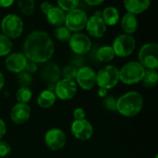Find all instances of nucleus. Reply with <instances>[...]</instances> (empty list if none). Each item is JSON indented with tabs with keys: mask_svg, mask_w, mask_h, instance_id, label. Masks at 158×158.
Returning a JSON list of instances; mask_svg holds the SVG:
<instances>
[{
	"mask_svg": "<svg viewBox=\"0 0 158 158\" xmlns=\"http://www.w3.org/2000/svg\"><path fill=\"white\" fill-rule=\"evenodd\" d=\"M56 96L54 92L50 90H44L37 97V104L42 108H50L56 103Z\"/></svg>",
	"mask_w": 158,
	"mask_h": 158,
	"instance_id": "nucleus-22",
	"label": "nucleus"
},
{
	"mask_svg": "<svg viewBox=\"0 0 158 158\" xmlns=\"http://www.w3.org/2000/svg\"><path fill=\"white\" fill-rule=\"evenodd\" d=\"M1 31L5 36L11 39H17L23 32V21L16 14H8L1 20Z\"/></svg>",
	"mask_w": 158,
	"mask_h": 158,
	"instance_id": "nucleus-4",
	"label": "nucleus"
},
{
	"mask_svg": "<svg viewBox=\"0 0 158 158\" xmlns=\"http://www.w3.org/2000/svg\"><path fill=\"white\" fill-rule=\"evenodd\" d=\"M28 63L27 57L22 53H12L7 55L5 65L8 71L12 73H20L25 70L26 65Z\"/></svg>",
	"mask_w": 158,
	"mask_h": 158,
	"instance_id": "nucleus-15",
	"label": "nucleus"
},
{
	"mask_svg": "<svg viewBox=\"0 0 158 158\" xmlns=\"http://www.w3.org/2000/svg\"><path fill=\"white\" fill-rule=\"evenodd\" d=\"M98 95L102 98H105L107 95V90L104 88H99L98 90Z\"/></svg>",
	"mask_w": 158,
	"mask_h": 158,
	"instance_id": "nucleus-40",
	"label": "nucleus"
},
{
	"mask_svg": "<svg viewBox=\"0 0 158 158\" xmlns=\"http://www.w3.org/2000/svg\"><path fill=\"white\" fill-rule=\"evenodd\" d=\"M115 53L112 46L103 45L96 51V58L101 62H109L114 59Z\"/></svg>",
	"mask_w": 158,
	"mask_h": 158,
	"instance_id": "nucleus-23",
	"label": "nucleus"
},
{
	"mask_svg": "<svg viewBox=\"0 0 158 158\" xmlns=\"http://www.w3.org/2000/svg\"><path fill=\"white\" fill-rule=\"evenodd\" d=\"M80 0H57L58 6L64 11H70L72 9L77 8Z\"/></svg>",
	"mask_w": 158,
	"mask_h": 158,
	"instance_id": "nucleus-29",
	"label": "nucleus"
},
{
	"mask_svg": "<svg viewBox=\"0 0 158 158\" xmlns=\"http://www.w3.org/2000/svg\"><path fill=\"white\" fill-rule=\"evenodd\" d=\"M15 1L16 0H0V6L4 7V8L9 7L10 6H12L14 4Z\"/></svg>",
	"mask_w": 158,
	"mask_h": 158,
	"instance_id": "nucleus-37",
	"label": "nucleus"
},
{
	"mask_svg": "<svg viewBox=\"0 0 158 158\" xmlns=\"http://www.w3.org/2000/svg\"><path fill=\"white\" fill-rule=\"evenodd\" d=\"M158 81V73L156 69H145L143 78L142 80L143 85L145 88H153L156 85Z\"/></svg>",
	"mask_w": 158,
	"mask_h": 158,
	"instance_id": "nucleus-24",
	"label": "nucleus"
},
{
	"mask_svg": "<svg viewBox=\"0 0 158 158\" xmlns=\"http://www.w3.org/2000/svg\"><path fill=\"white\" fill-rule=\"evenodd\" d=\"M66 140L64 131L57 128L50 129L44 135V143L53 151L62 149L66 144Z\"/></svg>",
	"mask_w": 158,
	"mask_h": 158,
	"instance_id": "nucleus-12",
	"label": "nucleus"
},
{
	"mask_svg": "<svg viewBox=\"0 0 158 158\" xmlns=\"http://www.w3.org/2000/svg\"><path fill=\"white\" fill-rule=\"evenodd\" d=\"M87 19V14L82 9L75 8L66 14L64 23L70 31L79 32L85 28Z\"/></svg>",
	"mask_w": 158,
	"mask_h": 158,
	"instance_id": "nucleus-8",
	"label": "nucleus"
},
{
	"mask_svg": "<svg viewBox=\"0 0 158 158\" xmlns=\"http://www.w3.org/2000/svg\"><path fill=\"white\" fill-rule=\"evenodd\" d=\"M31 116V108L28 104L18 103L16 104L10 112V118L15 124L25 123Z\"/></svg>",
	"mask_w": 158,
	"mask_h": 158,
	"instance_id": "nucleus-16",
	"label": "nucleus"
},
{
	"mask_svg": "<svg viewBox=\"0 0 158 158\" xmlns=\"http://www.w3.org/2000/svg\"><path fill=\"white\" fill-rule=\"evenodd\" d=\"M152 0H123L127 12L137 15L146 11L151 6Z\"/></svg>",
	"mask_w": 158,
	"mask_h": 158,
	"instance_id": "nucleus-17",
	"label": "nucleus"
},
{
	"mask_svg": "<svg viewBox=\"0 0 158 158\" xmlns=\"http://www.w3.org/2000/svg\"><path fill=\"white\" fill-rule=\"evenodd\" d=\"M18 6L25 16H31L35 10V0H18Z\"/></svg>",
	"mask_w": 158,
	"mask_h": 158,
	"instance_id": "nucleus-25",
	"label": "nucleus"
},
{
	"mask_svg": "<svg viewBox=\"0 0 158 158\" xmlns=\"http://www.w3.org/2000/svg\"><path fill=\"white\" fill-rule=\"evenodd\" d=\"M47 21L56 27L61 26L65 22L66 13L63 9H61L59 6H54L45 14Z\"/></svg>",
	"mask_w": 158,
	"mask_h": 158,
	"instance_id": "nucleus-20",
	"label": "nucleus"
},
{
	"mask_svg": "<svg viewBox=\"0 0 158 158\" xmlns=\"http://www.w3.org/2000/svg\"><path fill=\"white\" fill-rule=\"evenodd\" d=\"M77 70L78 69L75 66H66L62 70V74L65 77L64 79H69V80L76 79Z\"/></svg>",
	"mask_w": 158,
	"mask_h": 158,
	"instance_id": "nucleus-31",
	"label": "nucleus"
},
{
	"mask_svg": "<svg viewBox=\"0 0 158 158\" xmlns=\"http://www.w3.org/2000/svg\"><path fill=\"white\" fill-rule=\"evenodd\" d=\"M86 116V113H85V110L81 107H78V108H75L74 111H73V117L75 118V120H78V119H83Z\"/></svg>",
	"mask_w": 158,
	"mask_h": 158,
	"instance_id": "nucleus-34",
	"label": "nucleus"
},
{
	"mask_svg": "<svg viewBox=\"0 0 158 158\" xmlns=\"http://www.w3.org/2000/svg\"><path fill=\"white\" fill-rule=\"evenodd\" d=\"M139 63L145 69H156L158 68V45L156 43L143 44L138 54Z\"/></svg>",
	"mask_w": 158,
	"mask_h": 158,
	"instance_id": "nucleus-5",
	"label": "nucleus"
},
{
	"mask_svg": "<svg viewBox=\"0 0 158 158\" xmlns=\"http://www.w3.org/2000/svg\"><path fill=\"white\" fill-rule=\"evenodd\" d=\"M54 34H55V37L60 42H69V40L70 39V37L72 35L71 31L64 25L56 27Z\"/></svg>",
	"mask_w": 158,
	"mask_h": 158,
	"instance_id": "nucleus-27",
	"label": "nucleus"
},
{
	"mask_svg": "<svg viewBox=\"0 0 158 158\" xmlns=\"http://www.w3.org/2000/svg\"><path fill=\"white\" fill-rule=\"evenodd\" d=\"M119 81V69L113 66L108 65L104 67L96 73V84L100 88L106 90L114 88Z\"/></svg>",
	"mask_w": 158,
	"mask_h": 158,
	"instance_id": "nucleus-6",
	"label": "nucleus"
},
{
	"mask_svg": "<svg viewBox=\"0 0 158 158\" xmlns=\"http://www.w3.org/2000/svg\"><path fill=\"white\" fill-rule=\"evenodd\" d=\"M71 133L80 141H87L92 138L94 134V128L93 125L85 118L78 119L74 120L71 124Z\"/></svg>",
	"mask_w": 158,
	"mask_h": 158,
	"instance_id": "nucleus-13",
	"label": "nucleus"
},
{
	"mask_svg": "<svg viewBox=\"0 0 158 158\" xmlns=\"http://www.w3.org/2000/svg\"><path fill=\"white\" fill-rule=\"evenodd\" d=\"M69 45L72 52L77 56L87 54L92 47L91 39L81 32H75L69 40Z\"/></svg>",
	"mask_w": 158,
	"mask_h": 158,
	"instance_id": "nucleus-10",
	"label": "nucleus"
},
{
	"mask_svg": "<svg viewBox=\"0 0 158 158\" xmlns=\"http://www.w3.org/2000/svg\"><path fill=\"white\" fill-rule=\"evenodd\" d=\"M86 2L87 5L89 6H100L102 5L105 0H84Z\"/></svg>",
	"mask_w": 158,
	"mask_h": 158,
	"instance_id": "nucleus-39",
	"label": "nucleus"
},
{
	"mask_svg": "<svg viewBox=\"0 0 158 158\" xmlns=\"http://www.w3.org/2000/svg\"><path fill=\"white\" fill-rule=\"evenodd\" d=\"M85 28L89 35L94 38L103 37L106 31V25L104 22L100 12H96L94 15L88 18Z\"/></svg>",
	"mask_w": 158,
	"mask_h": 158,
	"instance_id": "nucleus-14",
	"label": "nucleus"
},
{
	"mask_svg": "<svg viewBox=\"0 0 158 158\" xmlns=\"http://www.w3.org/2000/svg\"><path fill=\"white\" fill-rule=\"evenodd\" d=\"M145 69L136 61H131L125 64L119 69V81L128 85L136 84L142 81Z\"/></svg>",
	"mask_w": 158,
	"mask_h": 158,
	"instance_id": "nucleus-3",
	"label": "nucleus"
},
{
	"mask_svg": "<svg viewBox=\"0 0 158 158\" xmlns=\"http://www.w3.org/2000/svg\"><path fill=\"white\" fill-rule=\"evenodd\" d=\"M136 47V41L133 36L130 34H119L113 42L112 48L116 56L119 57H126L131 56Z\"/></svg>",
	"mask_w": 158,
	"mask_h": 158,
	"instance_id": "nucleus-7",
	"label": "nucleus"
},
{
	"mask_svg": "<svg viewBox=\"0 0 158 158\" xmlns=\"http://www.w3.org/2000/svg\"><path fill=\"white\" fill-rule=\"evenodd\" d=\"M77 84L74 80L62 79L56 83L55 94L57 98L63 101L71 100L77 94Z\"/></svg>",
	"mask_w": 158,
	"mask_h": 158,
	"instance_id": "nucleus-9",
	"label": "nucleus"
},
{
	"mask_svg": "<svg viewBox=\"0 0 158 158\" xmlns=\"http://www.w3.org/2000/svg\"><path fill=\"white\" fill-rule=\"evenodd\" d=\"M17 81L20 85V87H29V85L32 81V79L30 73L26 71H22L20 73H18Z\"/></svg>",
	"mask_w": 158,
	"mask_h": 158,
	"instance_id": "nucleus-30",
	"label": "nucleus"
},
{
	"mask_svg": "<svg viewBox=\"0 0 158 158\" xmlns=\"http://www.w3.org/2000/svg\"><path fill=\"white\" fill-rule=\"evenodd\" d=\"M101 17H102L104 22L106 23V25H108V26L116 25L119 21V19H120L119 12H118V8L115 6L106 7L103 10Z\"/></svg>",
	"mask_w": 158,
	"mask_h": 158,
	"instance_id": "nucleus-21",
	"label": "nucleus"
},
{
	"mask_svg": "<svg viewBox=\"0 0 158 158\" xmlns=\"http://www.w3.org/2000/svg\"><path fill=\"white\" fill-rule=\"evenodd\" d=\"M143 106V95L136 91L128 92L117 100V111L127 118H131L139 114Z\"/></svg>",
	"mask_w": 158,
	"mask_h": 158,
	"instance_id": "nucleus-2",
	"label": "nucleus"
},
{
	"mask_svg": "<svg viewBox=\"0 0 158 158\" xmlns=\"http://www.w3.org/2000/svg\"><path fill=\"white\" fill-rule=\"evenodd\" d=\"M37 63H34L32 61H28L27 65H26V68H25V71L28 72V73H34L36 72L37 70Z\"/></svg>",
	"mask_w": 158,
	"mask_h": 158,
	"instance_id": "nucleus-35",
	"label": "nucleus"
},
{
	"mask_svg": "<svg viewBox=\"0 0 158 158\" xmlns=\"http://www.w3.org/2000/svg\"><path fill=\"white\" fill-rule=\"evenodd\" d=\"M52 7H53V5H52L50 2H48V1H44V2L41 4V6H40V8H41L42 12H43L44 14H46Z\"/></svg>",
	"mask_w": 158,
	"mask_h": 158,
	"instance_id": "nucleus-36",
	"label": "nucleus"
},
{
	"mask_svg": "<svg viewBox=\"0 0 158 158\" xmlns=\"http://www.w3.org/2000/svg\"><path fill=\"white\" fill-rule=\"evenodd\" d=\"M6 126L4 120L0 118V140L4 137V135L6 134Z\"/></svg>",
	"mask_w": 158,
	"mask_h": 158,
	"instance_id": "nucleus-38",
	"label": "nucleus"
},
{
	"mask_svg": "<svg viewBox=\"0 0 158 158\" xmlns=\"http://www.w3.org/2000/svg\"><path fill=\"white\" fill-rule=\"evenodd\" d=\"M32 93L29 87H20L16 93V99L18 103L28 104L31 99Z\"/></svg>",
	"mask_w": 158,
	"mask_h": 158,
	"instance_id": "nucleus-26",
	"label": "nucleus"
},
{
	"mask_svg": "<svg viewBox=\"0 0 158 158\" xmlns=\"http://www.w3.org/2000/svg\"><path fill=\"white\" fill-rule=\"evenodd\" d=\"M103 105L108 110H117V100L113 96H106L103 101Z\"/></svg>",
	"mask_w": 158,
	"mask_h": 158,
	"instance_id": "nucleus-32",
	"label": "nucleus"
},
{
	"mask_svg": "<svg viewBox=\"0 0 158 158\" xmlns=\"http://www.w3.org/2000/svg\"><path fill=\"white\" fill-rule=\"evenodd\" d=\"M12 49V42L3 33L0 34V56H6L10 54Z\"/></svg>",
	"mask_w": 158,
	"mask_h": 158,
	"instance_id": "nucleus-28",
	"label": "nucleus"
},
{
	"mask_svg": "<svg viewBox=\"0 0 158 158\" xmlns=\"http://www.w3.org/2000/svg\"><path fill=\"white\" fill-rule=\"evenodd\" d=\"M54 43L49 34L44 31H33L26 37L23 54L28 60L34 63H45L54 55Z\"/></svg>",
	"mask_w": 158,
	"mask_h": 158,
	"instance_id": "nucleus-1",
	"label": "nucleus"
},
{
	"mask_svg": "<svg viewBox=\"0 0 158 158\" xmlns=\"http://www.w3.org/2000/svg\"><path fill=\"white\" fill-rule=\"evenodd\" d=\"M76 80L81 89L90 91L96 84V73L92 68L83 66L77 70Z\"/></svg>",
	"mask_w": 158,
	"mask_h": 158,
	"instance_id": "nucleus-11",
	"label": "nucleus"
},
{
	"mask_svg": "<svg viewBox=\"0 0 158 158\" xmlns=\"http://www.w3.org/2000/svg\"><path fill=\"white\" fill-rule=\"evenodd\" d=\"M61 76V70L59 67L55 63L47 64L41 72L42 79L48 83H56Z\"/></svg>",
	"mask_w": 158,
	"mask_h": 158,
	"instance_id": "nucleus-18",
	"label": "nucleus"
},
{
	"mask_svg": "<svg viewBox=\"0 0 158 158\" xmlns=\"http://www.w3.org/2000/svg\"><path fill=\"white\" fill-rule=\"evenodd\" d=\"M4 84H5V78H4V75H3V73L0 71V91L3 89V87H4Z\"/></svg>",
	"mask_w": 158,
	"mask_h": 158,
	"instance_id": "nucleus-41",
	"label": "nucleus"
},
{
	"mask_svg": "<svg viewBox=\"0 0 158 158\" xmlns=\"http://www.w3.org/2000/svg\"><path fill=\"white\" fill-rule=\"evenodd\" d=\"M120 25L126 34H133L138 30V19L136 15L127 12L121 19Z\"/></svg>",
	"mask_w": 158,
	"mask_h": 158,
	"instance_id": "nucleus-19",
	"label": "nucleus"
},
{
	"mask_svg": "<svg viewBox=\"0 0 158 158\" xmlns=\"http://www.w3.org/2000/svg\"><path fill=\"white\" fill-rule=\"evenodd\" d=\"M11 152L10 145L4 141H0V157H5L8 156Z\"/></svg>",
	"mask_w": 158,
	"mask_h": 158,
	"instance_id": "nucleus-33",
	"label": "nucleus"
}]
</instances>
